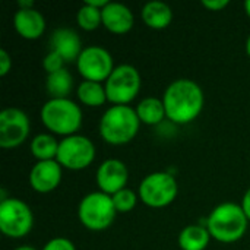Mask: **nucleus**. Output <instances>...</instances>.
<instances>
[{"label":"nucleus","mask_w":250,"mask_h":250,"mask_svg":"<svg viewBox=\"0 0 250 250\" xmlns=\"http://www.w3.org/2000/svg\"><path fill=\"white\" fill-rule=\"evenodd\" d=\"M211 239L205 224H190L179 233L177 242L182 250H205L209 246Z\"/></svg>","instance_id":"a211bd4d"},{"label":"nucleus","mask_w":250,"mask_h":250,"mask_svg":"<svg viewBox=\"0 0 250 250\" xmlns=\"http://www.w3.org/2000/svg\"><path fill=\"white\" fill-rule=\"evenodd\" d=\"M40 119L48 133L66 138L78 133L83 114L81 105L70 98H50L42 104Z\"/></svg>","instance_id":"7ed1b4c3"},{"label":"nucleus","mask_w":250,"mask_h":250,"mask_svg":"<svg viewBox=\"0 0 250 250\" xmlns=\"http://www.w3.org/2000/svg\"><path fill=\"white\" fill-rule=\"evenodd\" d=\"M51 50L56 51L63 57V60L67 62H75L78 60L79 54L83 50L82 40L79 34L72 29V28H59L51 34L50 40Z\"/></svg>","instance_id":"dca6fc26"},{"label":"nucleus","mask_w":250,"mask_h":250,"mask_svg":"<svg viewBox=\"0 0 250 250\" xmlns=\"http://www.w3.org/2000/svg\"><path fill=\"white\" fill-rule=\"evenodd\" d=\"M179 195V183L168 171H154L146 174L138 188V196L149 208L160 209L171 205Z\"/></svg>","instance_id":"423d86ee"},{"label":"nucleus","mask_w":250,"mask_h":250,"mask_svg":"<svg viewBox=\"0 0 250 250\" xmlns=\"http://www.w3.org/2000/svg\"><path fill=\"white\" fill-rule=\"evenodd\" d=\"M12 69V56L6 48H0V76H6Z\"/></svg>","instance_id":"bb28decb"},{"label":"nucleus","mask_w":250,"mask_h":250,"mask_svg":"<svg viewBox=\"0 0 250 250\" xmlns=\"http://www.w3.org/2000/svg\"><path fill=\"white\" fill-rule=\"evenodd\" d=\"M142 21L148 28L152 29H164L173 22V10L171 7L160 0L148 1L142 6L141 12Z\"/></svg>","instance_id":"f3484780"},{"label":"nucleus","mask_w":250,"mask_h":250,"mask_svg":"<svg viewBox=\"0 0 250 250\" xmlns=\"http://www.w3.org/2000/svg\"><path fill=\"white\" fill-rule=\"evenodd\" d=\"M114 60L111 53L103 45L83 47L82 53L76 60L78 73L83 81L105 82L114 69Z\"/></svg>","instance_id":"9d476101"},{"label":"nucleus","mask_w":250,"mask_h":250,"mask_svg":"<svg viewBox=\"0 0 250 250\" xmlns=\"http://www.w3.org/2000/svg\"><path fill=\"white\" fill-rule=\"evenodd\" d=\"M45 18L37 7L19 9L13 15L15 31L23 40H38L45 31Z\"/></svg>","instance_id":"2eb2a0df"},{"label":"nucleus","mask_w":250,"mask_h":250,"mask_svg":"<svg viewBox=\"0 0 250 250\" xmlns=\"http://www.w3.org/2000/svg\"><path fill=\"white\" fill-rule=\"evenodd\" d=\"M45 89L50 98H69L73 89V76L64 67L59 72L50 73L45 78Z\"/></svg>","instance_id":"4be33fe9"},{"label":"nucleus","mask_w":250,"mask_h":250,"mask_svg":"<svg viewBox=\"0 0 250 250\" xmlns=\"http://www.w3.org/2000/svg\"><path fill=\"white\" fill-rule=\"evenodd\" d=\"M31 120L18 107H6L0 111V148L13 149L21 146L29 136Z\"/></svg>","instance_id":"9b49d317"},{"label":"nucleus","mask_w":250,"mask_h":250,"mask_svg":"<svg viewBox=\"0 0 250 250\" xmlns=\"http://www.w3.org/2000/svg\"><path fill=\"white\" fill-rule=\"evenodd\" d=\"M62 177L63 167L56 160L37 161L29 170L28 182L34 192L44 195L56 190L62 183Z\"/></svg>","instance_id":"ddd939ff"},{"label":"nucleus","mask_w":250,"mask_h":250,"mask_svg":"<svg viewBox=\"0 0 250 250\" xmlns=\"http://www.w3.org/2000/svg\"><path fill=\"white\" fill-rule=\"evenodd\" d=\"M76 23L83 31H95L100 25H103V9L94 7L92 4L83 1L76 12Z\"/></svg>","instance_id":"5701e85b"},{"label":"nucleus","mask_w":250,"mask_h":250,"mask_svg":"<svg viewBox=\"0 0 250 250\" xmlns=\"http://www.w3.org/2000/svg\"><path fill=\"white\" fill-rule=\"evenodd\" d=\"M116 215L111 196L100 190L85 195L78 205L79 223L91 231L107 230L114 223Z\"/></svg>","instance_id":"39448f33"},{"label":"nucleus","mask_w":250,"mask_h":250,"mask_svg":"<svg viewBox=\"0 0 250 250\" xmlns=\"http://www.w3.org/2000/svg\"><path fill=\"white\" fill-rule=\"evenodd\" d=\"M240 205H242V208H243V211H245L246 217L249 218V221H250V188H248V190L245 192V195H243V198H242Z\"/></svg>","instance_id":"c85d7f7f"},{"label":"nucleus","mask_w":250,"mask_h":250,"mask_svg":"<svg viewBox=\"0 0 250 250\" xmlns=\"http://www.w3.org/2000/svg\"><path fill=\"white\" fill-rule=\"evenodd\" d=\"M59 144L60 141L53 133H38L31 139L29 151L37 161H50L56 160Z\"/></svg>","instance_id":"aec40b11"},{"label":"nucleus","mask_w":250,"mask_h":250,"mask_svg":"<svg viewBox=\"0 0 250 250\" xmlns=\"http://www.w3.org/2000/svg\"><path fill=\"white\" fill-rule=\"evenodd\" d=\"M104 86L108 103L113 105H129L141 92L142 78L133 64L122 63L113 69Z\"/></svg>","instance_id":"0eeeda50"},{"label":"nucleus","mask_w":250,"mask_h":250,"mask_svg":"<svg viewBox=\"0 0 250 250\" xmlns=\"http://www.w3.org/2000/svg\"><path fill=\"white\" fill-rule=\"evenodd\" d=\"M95 145L85 135H72L60 139L56 161L66 170L79 171L88 168L95 160Z\"/></svg>","instance_id":"1a4fd4ad"},{"label":"nucleus","mask_w":250,"mask_h":250,"mask_svg":"<svg viewBox=\"0 0 250 250\" xmlns=\"http://www.w3.org/2000/svg\"><path fill=\"white\" fill-rule=\"evenodd\" d=\"M41 250H76V246L67 237H53L42 246Z\"/></svg>","instance_id":"a878e982"},{"label":"nucleus","mask_w":250,"mask_h":250,"mask_svg":"<svg viewBox=\"0 0 250 250\" xmlns=\"http://www.w3.org/2000/svg\"><path fill=\"white\" fill-rule=\"evenodd\" d=\"M13 250H37L35 248H32V246H29V245H23V246H19V248H16V249Z\"/></svg>","instance_id":"2f4dec72"},{"label":"nucleus","mask_w":250,"mask_h":250,"mask_svg":"<svg viewBox=\"0 0 250 250\" xmlns=\"http://www.w3.org/2000/svg\"><path fill=\"white\" fill-rule=\"evenodd\" d=\"M111 199H113V204H114V208H116L117 214H127V212L135 209L139 196L132 189L126 188V189L114 193L111 196Z\"/></svg>","instance_id":"b1692460"},{"label":"nucleus","mask_w":250,"mask_h":250,"mask_svg":"<svg viewBox=\"0 0 250 250\" xmlns=\"http://www.w3.org/2000/svg\"><path fill=\"white\" fill-rule=\"evenodd\" d=\"M64 64H66V62L63 60V57L53 50H50L42 59V69L45 70L47 75L64 69Z\"/></svg>","instance_id":"393cba45"},{"label":"nucleus","mask_w":250,"mask_h":250,"mask_svg":"<svg viewBox=\"0 0 250 250\" xmlns=\"http://www.w3.org/2000/svg\"><path fill=\"white\" fill-rule=\"evenodd\" d=\"M141 127V120L136 110L130 105H111L108 107L98 125L100 136L104 142L120 146L132 142Z\"/></svg>","instance_id":"20e7f679"},{"label":"nucleus","mask_w":250,"mask_h":250,"mask_svg":"<svg viewBox=\"0 0 250 250\" xmlns=\"http://www.w3.org/2000/svg\"><path fill=\"white\" fill-rule=\"evenodd\" d=\"M76 97L86 107H101L108 101L104 83L94 81H82L76 88Z\"/></svg>","instance_id":"412c9836"},{"label":"nucleus","mask_w":250,"mask_h":250,"mask_svg":"<svg viewBox=\"0 0 250 250\" xmlns=\"http://www.w3.org/2000/svg\"><path fill=\"white\" fill-rule=\"evenodd\" d=\"M246 53H248V56H249L250 59V34L249 37H248V40H246Z\"/></svg>","instance_id":"473e14b6"},{"label":"nucleus","mask_w":250,"mask_h":250,"mask_svg":"<svg viewBox=\"0 0 250 250\" xmlns=\"http://www.w3.org/2000/svg\"><path fill=\"white\" fill-rule=\"evenodd\" d=\"M18 6L19 9H29V7H35L34 1L32 0H19L18 1Z\"/></svg>","instance_id":"c756f323"},{"label":"nucleus","mask_w":250,"mask_h":250,"mask_svg":"<svg viewBox=\"0 0 250 250\" xmlns=\"http://www.w3.org/2000/svg\"><path fill=\"white\" fill-rule=\"evenodd\" d=\"M243 7H245V12H246V15L250 18V0H246L245 3H243Z\"/></svg>","instance_id":"7c9ffc66"},{"label":"nucleus","mask_w":250,"mask_h":250,"mask_svg":"<svg viewBox=\"0 0 250 250\" xmlns=\"http://www.w3.org/2000/svg\"><path fill=\"white\" fill-rule=\"evenodd\" d=\"M34 227V212L19 198L0 201V231L9 239H23Z\"/></svg>","instance_id":"6e6552de"},{"label":"nucleus","mask_w":250,"mask_h":250,"mask_svg":"<svg viewBox=\"0 0 250 250\" xmlns=\"http://www.w3.org/2000/svg\"><path fill=\"white\" fill-rule=\"evenodd\" d=\"M135 25V15L129 6L120 1H108L103 9V26L116 35L129 32Z\"/></svg>","instance_id":"4468645a"},{"label":"nucleus","mask_w":250,"mask_h":250,"mask_svg":"<svg viewBox=\"0 0 250 250\" xmlns=\"http://www.w3.org/2000/svg\"><path fill=\"white\" fill-rule=\"evenodd\" d=\"M230 4V0H202V6L207 7L208 10L218 12L226 9Z\"/></svg>","instance_id":"cd10ccee"},{"label":"nucleus","mask_w":250,"mask_h":250,"mask_svg":"<svg viewBox=\"0 0 250 250\" xmlns=\"http://www.w3.org/2000/svg\"><path fill=\"white\" fill-rule=\"evenodd\" d=\"M167 119L174 125L195 122L205 105V94L201 85L188 78H180L168 83L163 94Z\"/></svg>","instance_id":"f257e3e1"},{"label":"nucleus","mask_w":250,"mask_h":250,"mask_svg":"<svg viewBox=\"0 0 250 250\" xmlns=\"http://www.w3.org/2000/svg\"><path fill=\"white\" fill-rule=\"evenodd\" d=\"M205 226L214 240L230 245L245 237L249 218L240 204L223 202L211 211Z\"/></svg>","instance_id":"f03ea898"},{"label":"nucleus","mask_w":250,"mask_h":250,"mask_svg":"<svg viewBox=\"0 0 250 250\" xmlns=\"http://www.w3.org/2000/svg\"><path fill=\"white\" fill-rule=\"evenodd\" d=\"M95 182L100 192L113 196L114 193L127 188L129 168L119 158H107L98 166Z\"/></svg>","instance_id":"f8f14e48"},{"label":"nucleus","mask_w":250,"mask_h":250,"mask_svg":"<svg viewBox=\"0 0 250 250\" xmlns=\"http://www.w3.org/2000/svg\"><path fill=\"white\" fill-rule=\"evenodd\" d=\"M135 110H136V114H138L141 123L148 125V126H157L160 123H163L164 119H167L163 98L145 97L138 103Z\"/></svg>","instance_id":"6ab92c4d"}]
</instances>
